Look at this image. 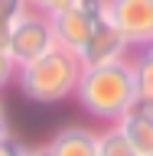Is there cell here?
<instances>
[{"label": "cell", "instance_id": "1", "mask_svg": "<svg viewBox=\"0 0 153 156\" xmlns=\"http://www.w3.org/2000/svg\"><path fill=\"white\" fill-rule=\"evenodd\" d=\"M72 98L82 104V111L88 117H95L101 124H117L140 101L134 62L117 58V62H107V65L82 68V78H78Z\"/></svg>", "mask_w": 153, "mask_h": 156}, {"label": "cell", "instance_id": "2", "mask_svg": "<svg viewBox=\"0 0 153 156\" xmlns=\"http://www.w3.org/2000/svg\"><path fill=\"white\" fill-rule=\"evenodd\" d=\"M78 78H82L78 55L72 49H62L56 42L46 55L20 65L13 85L23 91V98L36 101V104H59V101H65V98L75 94Z\"/></svg>", "mask_w": 153, "mask_h": 156}, {"label": "cell", "instance_id": "3", "mask_svg": "<svg viewBox=\"0 0 153 156\" xmlns=\"http://www.w3.org/2000/svg\"><path fill=\"white\" fill-rule=\"evenodd\" d=\"M3 46H7L10 58L16 62V68L33 62V58H39V55H46L49 49L56 46L52 20H49L46 13H39V10H26V13L13 23V29L7 33Z\"/></svg>", "mask_w": 153, "mask_h": 156}, {"label": "cell", "instance_id": "4", "mask_svg": "<svg viewBox=\"0 0 153 156\" xmlns=\"http://www.w3.org/2000/svg\"><path fill=\"white\" fill-rule=\"evenodd\" d=\"M52 33H56V42L62 49H78L85 46V39L95 33V26H101L107 20V0H78L72 7L52 13Z\"/></svg>", "mask_w": 153, "mask_h": 156}, {"label": "cell", "instance_id": "5", "mask_svg": "<svg viewBox=\"0 0 153 156\" xmlns=\"http://www.w3.org/2000/svg\"><path fill=\"white\" fill-rule=\"evenodd\" d=\"M107 23L124 36L130 52L153 42V0H107Z\"/></svg>", "mask_w": 153, "mask_h": 156}, {"label": "cell", "instance_id": "6", "mask_svg": "<svg viewBox=\"0 0 153 156\" xmlns=\"http://www.w3.org/2000/svg\"><path fill=\"white\" fill-rule=\"evenodd\" d=\"M75 55H78V62H82V68L107 65V62H117V58H130V46H127L124 36L104 20L101 26H95V33L85 39V46L78 49Z\"/></svg>", "mask_w": 153, "mask_h": 156}, {"label": "cell", "instance_id": "7", "mask_svg": "<svg viewBox=\"0 0 153 156\" xmlns=\"http://www.w3.org/2000/svg\"><path fill=\"white\" fill-rule=\"evenodd\" d=\"M49 153L52 156H98V130L82 124H68L49 136Z\"/></svg>", "mask_w": 153, "mask_h": 156}, {"label": "cell", "instance_id": "8", "mask_svg": "<svg viewBox=\"0 0 153 156\" xmlns=\"http://www.w3.org/2000/svg\"><path fill=\"white\" fill-rule=\"evenodd\" d=\"M117 127L130 136V143H134V150L140 156L153 153V104L137 101V104L117 120Z\"/></svg>", "mask_w": 153, "mask_h": 156}, {"label": "cell", "instance_id": "9", "mask_svg": "<svg viewBox=\"0 0 153 156\" xmlns=\"http://www.w3.org/2000/svg\"><path fill=\"white\" fill-rule=\"evenodd\" d=\"M98 156H140V153L117 124H104V130L98 133Z\"/></svg>", "mask_w": 153, "mask_h": 156}, {"label": "cell", "instance_id": "10", "mask_svg": "<svg viewBox=\"0 0 153 156\" xmlns=\"http://www.w3.org/2000/svg\"><path fill=\"white\" fill-rule=\"evenodd\" d=\"M26 10H29L26 0H0V42L7 39V33L13 29V23H16Z\"/></svg>", "mask_w": 153, "mask_h": 156}, {"label": "cell", "instance_id": "11", "mask_svg": "<svg viewBox=\"0 0 153 156\" xmlns=\"http://www.w3.org/2000/svg\"><path fill=\"white\" fill-rule=\"evenodd\" d=\"M13 78H16V62L10 58L7 46L0 42V91H3L7 85H13Z\"/></svg>", "mask_w": 153, "mask_h": 156}, {"label": "cell", "instance_id": "12", "mask_svg": "<svg viewBox=\"0 0 153 156\" xmlns=\"http://www.w3.org/2000/svg\"><path fill=\"white\" fill-rule=\"evenodd\" d=\"M29 10H39V13H46V16H52V13H59V10L72 7V3H78V0H26Z\"/></svg>", "mask_w": 153, "mask_h": 156}, {"label": "cell", "instance_id": "13", "mask_svg": "<svg viewBox=\"0 0 153 156\" xmlns=\"http://www.w3.org/2000/svg\"><path fill=\"white\" fill-rule=\"evenodd\" d=\"M23 146H26V143H20L13 133L0 136V156H20V153H23Z\"/></svg>", "mask_w": 153, "mask_h": 156}, {"label": "cell", "instance_id": "14", "mask_svg": "<svg viewBox=\"0 0 153 156\" xmlns=\"http://www.w3.org/2000/svg\"><path fill=\"white\" fill-rule=\"evenodd\" d=\"M20 156H52V153H49V146L42 143V146H23Z\"/></svg>", "mask_w": 153, "mask_h": 156}, {"label": "cell", "instance_id": "15", "mask_svg": "<svg viewBox=\"0 0 153 156\" xmlns=\"http://www.w3.org/2000/svg\"><path fill=\"white\" fill-rule=\"evenodd\" d=\"M140 101H147V104H153V78L140 85Z\"/></svg>", "mask_w": 153, "mask_h": 156}, {"label": "cell", "instance_id": "16", "mask_svg": "<svg viewBox=\"0 0 153 156\" xmlns=\"http://www.w3.org/2000/svg\"><path fill=\"white\" fill-rule=\"evenodd\" d=\"M10 133V120H7V107H3V98H0V136Z\"/></svg>", "mask_w": 153, "mask_h": 156}, {"label": "cell", "instance_id": "17", "mask_svg": "<svg viewBox=\"0 0 153 156\" xmlns=\"http://www.w3.org/2000/svg\"><path fill=\"white\" fill-rule=\"evenodd\" d=\"M147 156H153V153H147Z\"/></svg>", "mask_w": 153, "mask_h": 156}]
</instances>
